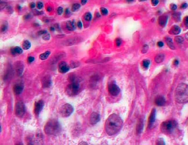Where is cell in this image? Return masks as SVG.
Wrapping results in <instances>:
<instances>
[{
	"mask_svg": "<svg viewBox=\"0 0 188 145\" xmlns=\"http://www.w3.org/2000/svg\"><path fill=\"white\" fill-rule=\"evenodd\" d=\"M123 125L122 119L116 114H112L105 122V131L109 135H114L120 131Z\"/></svg>",
	"mask_w": 188,
	"mask_h": 145,
	"instance_id": "6da1fadb",
	"label": "cell"
},
{
	"mask_svg": "<svg viewBox=\"0 0 188 145\" xmlns=\"http://www.w3.org/2000/svg\"><path fill=\"white\" fill-rule=\"evenodd\" d=\"M175 99L178 103L188 102V86L180 84L177 86L175 92Z\"/></svg>",
	"mask_w": 188,
	"mask_h": 145,
	"instance_id": "7a4b0ae2",
	"label": "cell"
},
{
	"mask_svg": "<svg viewBox=\"0 0 188 145\" xmlns=\"http://www.w3.org/2000/svg\"><path fill=\"white\" fill-rule=\"evenodd\" d=\"M44 130L48 135L56 136L60 133L62 127L58 120L52 119L47 121L44 126Z\"/></svg>",
	"mask_w": 188,
	"mask_h": 145,
	"instance_id": "3957f363",
	"label": "cell"
},
{
	"mask_svg": "<svg viewBox=\"0 0 188 145\" xmlns=\"http://www.w3.org/2000/svg\"><path fill=\"white\" fill-rule=\"evenodd\" d=\"M177 123L174 120H167L161 125V130L165 134H170L176 127Z\"/></svg>",
	"mask_w": 188,
	"mask_h": 145,
	"instance_id": "277c9868",
	"label": "cell"
},
{
	"mask_svg": "<svg viewBox=\"0 0 188 145\" xmlns=\"http://www.w3.org/2000/svg\"><path fill=\"white\" fill-rule=\"evenodd\" d=\"M80 91V85L78 82H72L68 85L66 89V92L69 96L77 95Z\"/></svg>",
	"mask_w": 188,
	"mask_h": 145,
	"instance_id": "5b68a950",
	"label": "cell"
},
{
	"mask_svg": "<svg viewBox=\"0 0 188 145\" xmlns=\"http://www.w3.org/2000/svg\"><path fill=\"white\" fill-rule=\"evenodd\" d=\"M73 111H74L73 107L69 103H66L61 107L60 113L62 115V117H68L72 114Z\"/></svg>",
	"mask_w": 188,
	"mask_h": 145,
	"instance_id": "8992f818",
	"label": "cell"
},
{
	"mask_svg": "<svg viewBox=\"0 0 188 145\" xmlns=\"http://www.w3.org/2000/svg\"><path fill=\"white\" fill-rule=\"evenodd\" d=\"M15 114L19 117H23L26 114V108L24 104L22 102H17L15 104Z\"/></svg>",
	"mask_w": 188,
	"mask_h": 145,
	"instance_id": "52a82bcc",
	"label": "cell"
},
{
	"mask_svg": "<svg viewBox=\"0 0 188 145\" xmlns=\"http://www.w3.org/2000/svg\"><path fill=\"white\" fill-rule=\"evenodd\" d=\"M120 87L115 83L111 82L109 85L108 91L111 96H118L120 93Z\"/></svg>",
	"mask_w": 188,
	"mask_h": 145,
	"instance_id": "ba28073f",
	"label": "cell"
},
{
	"mask_svg": "<svg viewBox=\"0 0 188 145\" xmlns=\"http://www.w3.org/2000/svg\"><path fill=\"white\" fill-rule=\"evenodd\" d=\"M44 107V102L43 100H39L35 103L34 107V113L36 116H39Z\"/></svg>",
	"mask_w": 188,
	"mask_h": 145,
	"instance_id": "9c48e42d",
	"label": "cell"
},
{
	"mask_svg": "<svg viewBox=\"0 0 188 145\" xmlns=\"http://www.w3.org/2000/svg\"><path fill=\"white\" fill-rule=\"evenodd\" d=\"M42 87L44 88L50 87L52 85V78L50 75H46L41 79V80Z\"/></svg>",
	"mask_w": 188,
	"mask_h": 145,
	"instance_id": "30bf717a",
	"label": "cell"
},
{
	"mask_svg": "<svg viewBox=\"0 0 188 145\" xmlns=\"http://www.w3.org/2000/svg\"><path fill=\"white\" fill-rule=\"evenodd\" d=\"M70 70V67L65 62H61L58 66V71L61 74H66Z\"/></svg>",
	"mask_w": 188,
	"mask_h": 145,
	"instance_id": "8fae6325",
	"label": "cell"
},
{
	"mask_svg": "<svg viewBox=\"0 0 188 145\" xmlns=\"http://www.w3.org/2000/svg\"><path fill=\"white\" fill-rule=\"evenodd\" d=\"M100 116L98 113H97L94 112L91 114V117H90V122L91 124H96L100 120Z\"/></svg>",
	"mask_w": 188,
	"mask_h": 145,
	"instance_id": "7c38bea8",
	"label": "cell"
},
{
	"mask_svg": "<svg viewBox=\"0 0 188 145\" xmlns=\"http://www.w3.org/2000/svg\"><path fill=\"white\" fill-rule=\"evenodd\" d=\"M156 109H153L148 119V126L151 128L156 120Z\"/></svg>",
	"mask_w": 188,
	"mask_h": 145,
	"instance_id": "4fadbf2b",
	"label": "cell"
},
{
	"mask_svg": "<svg viewBox=\"0 0 188 145\" xmlns=\"http://www.w3.org/2000/svg\"><path fill=\"white\" fill-rule=\"evenodd\" d=\"M154 102L158 106H163L166 104V100L162 96H159L156 97Z\"/></svg>",
	"mask_w": 188,
	"mask_h": 145,
	"instance_id": "5bb4252c",
	"label": "cell"
},
{
	"mask_svg": "<svg viewBox=\"0 0 188 145\" xmlns=\"http://www.w3.org/2000/svg\"><path fill=\"white\" fill-rule=\"evenodd\" d=\"M14 92L17 95L21 94L24 89V85L22 83H19L14 85Z\"/></svg>",
	"mask_w": 188,
	"mask_h": 145,
	"instance_id": "9a60e30c",
	"label": "cell"
},
{
	"mask_svg": "<svg viewBox=\"0 0 188 145\" xmlns=\"http://www.w3.org/2000/svg\"><path fill=\"white\" fill-rule=\"evenodd\" d=\"M181 28L177 25L173 26L169 31V33L171 35H177L180 33Z\"/></svg>",
	"mask_w": 188,
	"mask_h": 145,
	"instance_id": "2e32d148",
	"label": "cell"
},
{
	"mask_svg": "<svg viewBox=\"0 0 188 145\" xmlns=\"http://www.w3.org/2000/svg\"><path fill=\"white\" fill-rule=\"evenodd\" d=\"M168 19V17L167 16H161L158 18V23L161 26L164 27L167 24V23Z\"/></svg>",
	"mask_w": 188,
	"mask_h": 145,
	"instance_id": "e0dca14e",
	"label": "cell"
},
{
	"mask_svg": "<svg viewBox=\"0 0 188 145\" xmlns=\"http://www.w3.org/2000/svg\"><path fill=\"white\" fill-rule=\"evenodd\" d=\"M80 38H73L71 39H69L66 41V45L67 46H70V45H73L75 44H77L80 42Z\"/></svg>",
	"mask_w": 188,
	"mask_h": 145,
	"instance_id": "ac0fdd59",
	"label": "cell"
},
{
	"mask_svg": "<svg viewBox=\"0 0 188 145\" xmlns=\"http://www.w3.org/2000/svg\"><path fill=\"white\" fill-rule=\"evenodd\" d=\"M16 66V70L19 75H21L23 73L24 70V65L21 62H17L15 64Z\"/></svg>",
	"mask_w": 188,
	"mask_h": 145,
	"instance_id": "d6986e66",
	"label": "cell"
},
{
	"mask_svg": "<svg viewBox=\"0 0 188 145\" xmlns=\"http://www.w3.org/2000/svg\"><path fill=\"white\" fill-rule=\"evenodd\" d=\"M11 53L14 56H16L17 55L21 54L23 53V50L19 47H15L11 49Z\"/></svg>",
	"mask_w": 188,
	"mask_h": 145,
	"instance_id": "ffe728a7",
	"label": "cell"
},
{
	"mask_svg": "<svg viewBox=\"0 0 188 145\" xmlns=\"http://www.w3.org/2000/svg\"><path fill=\"white\" fill-rule=\"evenodd\" d=\"M66 27L69 31H74L76 28V24L74 21H69L66 23Z\"/></svg>",
	"mask_w": 188,
	"mask_h": 145,
	"instance_id": "44dd1931",
	"label": "cell"
},
{
	"mask_svg": "<svg viewBox=\"0 0 188 145\" xmlns=\"http://www.w3.org/2000/svg\"><path fill=\"white\" fill-rule=\"evenodd\" d=\"M164 59V54L161 53L157 54L154 58V60L156 61V63H161L163 61Z\"/></svg>",
	"mask_w": 188,
	"mask_h": 145,
	"instance_id": "7402d4cb",
	"label": "cell"
},
{
	"mask_svg": "<svg viewBox=\"0 0 188 145\" xmlns=\"http://www.w3.org/2000/svg\"><path fill=\"white\" fill-rule=\"evenodd\" d=\"M165 42L166 43L167 46L170 48L171 49H175V47L174 46V43L173 42L172 40L170 38H165Z\"/></svg>",
	"mask_w": 188,
	"mask_h": 145,
	"instance_id": "603a6c76",
	"label": "cell"
},
{
	"mask_svg": "<svg viewBox=\"0 0 188 145\" xmlns=\"http://www.w3.org/2000/svg\"><path fill=\"white\" fill-rule=\"evenodd\" d=\"M65 56V53L64 52H60L59 53H58L55 56L54 55V57L53 58L52 60L53 61V63L57 62L59 60L61 59L62 57Z\"/></svg>",
	"mask_w": 188,
	"mask_h": 145,
	"instance_id": "cb8c5ba5",
	"label": "cell"
},
{
	"mask_svg": "<svg viewBox=\"0 0 188 145\" xmlns=\"http://www.w3.org/2000/svg\"><path fill=\"white\" fill-rule=\"evenodd\" d=\"M31 44L28 40H25L22 43V47L24 50H28L30 48Z\"/></svg>",
	"mask_w": 188,
	"mask_h": 145,
	"instance_id": "d4e9b609",
	"label": "cell"
},
{
	"mask_svg": "<svg viewBox=\"0 0 188 145\" xmlns=\"http://www.w3.org/2000/svg\"><path fill=\"white\" fill-rule=\"evenodd\" d=\"M50 54H51V52L47 51L44 53L40 54V55H39V58L41 60H45L47 59Z\"/></svg>",
	"mask_w": 188,
	"mask_h": 145,
	"instance_id": "484cf974",
	"label": "cell"
},
{
	"mask_svg": "<svg viewBox=\"0 0 188 145\" xmlns=\"http://www.w3.org/2000/svg\"><path fill=\"white\" fill-rule=\"evenodd\" d=\"M181 14L180 12H174L172 14L173 18L174 21L176 22H178L181 19Z\"/></svg>",
	"mask_w": 188,
	"mask_h": 145,
	"instance_id": "4316f807",
	"label": "cell"
},
{
	"mask_svg": "<svg viewBox=\"0 0 188 145\" xmlns=\"http://www.w3.org/2000/svg\"><path fill=\"white\" fill-rule=\"evenodd\" d=\"M142 129H143V123L141 121H140L139 122V123L137 125V133H141Z\"/></svg>",
	"mask_w": 188,
	"mask_h": 145,
	"instance_id": "83f0119b",
	"label": "cell"
},
{
	"mask_svg": "<svg viewBox=\"0 0 188 145\" xmlns=\"http://www.w3.org/2000/svg\"><path fill=\"white\" fill-rule=\"evenodd\" d=\"M80 63L78 61H71L70 62V67L71 68H75V67H78L80 65Z\"/></svg>",
	"mask_w": 188,
	"mask_h": 145,
	"instance_id": "f1b7e54d",
	"label": "cell"
},
{
	"mask_svg": "<svg viewBox=\"0 0 188 145\" xmlns=\"http://www.w3.org/2000/svg\"><path fill=\"white\" fill-rule=\"evenodd\" d=\"M184 40H185L184 38L181 36H177L175 38V41L177 43H183Z\"/></svg>",
	"mask_w": 188,
	"mask_h": 145,
	"instance_id": "f546056e",
	"label": "cell"
},
{
	"mask_svg": "<svg viewBox=\"0 0 188 145\" xmlns=\"http://www.w3.org/2000/svg\"><path fill=\"white\" fill-rule=\"evenodd\" d=\"M81 7V5L79 3H75L73 5L72 8V10L73 11L75 12L76 11L78 10Z\"/></svg>",
	"mask_w": 188,
	"mask_h": 145,
	"instance_id": "4dcf8cb0",
	"label": "cell"
},
{
	"mask_svg": "<svg viewBox=\"0 0 188 145\" xmlns=\"http://www.w3.org/2000/svg\"><path fill=\"white\" fill-rule=\"evenodd\" d=\"M142 64L143 67H145V69H147L149 67V66L150 61L149 60H144L142 61Z\"/></svg>",
	"mask_w": 188,
	"mask_h": 145,
	"instance_id": "1f68e13d",
	"label": "cell"
},
{
	"mask_svg": "<svg viewBox=\"0 0 188 145\" xmlns=\"http://www.w3.org/2000/svg\"><path fill=\"white\" fill-rule=\"evenodd\" d=\"M8 23L7 22H4L3 24L1 25V32H4L7 30Z\"/></svg>",
	"mask_w": 188,
	"mask_h": 145,
	"instance_id": "d6a6232c",
	"label": "cell"
},
{
	"mask_svg": "<svg viewBox=\"0 0 188 145\" xmlns=\"http://www.w3.org/2000/svg\"><path fill=\"white\" fill-rule=\"evenodd\" d=\"M84 19L87 21H91L92 18V14H91L90 12H87L84 15Z\"/></svg>",
	"mask_w": 188,
	"mask_h": 145,
	"instance_id": "836d02e7",
	"label": "cell"
},
{
	"mask_svg": "<svg viewBox=\"0 0 188 145\" xmlns=\"http://www.w3.org/2000/svg\"><path fill=\"white\" fill-rule=\"evenodd\" d=\"M100 10H101L102 14L104 15V16H106V15L108 14V10L105 8L102 7Z\"/></svg>",
	"mask_w": 188,
	"mask_h": 145,
	"instance_id": "e575fe53",
	"label": "cell"
},
{
	"mask_svg": "<svg viewBox=\"0 0 188 145\" xmlns=\"http://www.w3.org/2000/svg\"><path fill=\"white\" fill-rule=\"evenodd\" d=\"M156 145H165V143L162 138H158L156 140Z\"/></svg>",
	"mask_w": 188,
	"mask_h": 145,
	"instance_id": "d590c367",
	"label": "cell"
},
{
	"mask_svg": "<svg viewBox=\"0 0 188 145\" xmlns=\"http://www.w3.org/2000/svg\"><path fill=\"white\" fill-rule=\"evenodd\" d=\"M50 37H51L50 34H48V33H47L43 35V39L44 40H50Z\"/></svg>",
	"mask_w": 188,
	"mask_h": 145,
	"instance_id": "8d00e7d4",
	"label": "cell"
},
{
	"mask_svg": "<svg viewBox=\"0 0 188 145\" xmlns=\"http://www.w3.org/2000/svg\"><path fill=\"white\" fill-rule=\"evenodd\" d=\"M183 23L185 24V26L188 28V16H185L183 19Z\"/></svg>",
	"mask_w": 188,
	"mask_h": 145,
	"instance_id": "74e56055",
	"label": "cell"
},
{
	"mask_svg": "<svg viewBox=\"0 0 188 145\" xmlns=\"http://www.w3.org/2000/svg\"><path fill=\"white\" fill-rule=\"evenodd\" d=\"M148 49V46L146 45H144V46L142 47V50H141V52L142 53H145L147 52V50Z\"/></svg>",
	"mask_w": 188,
	"mask_h": 145,
	"instance_id": "f35d334b",
	"label": "cell"
},
{
	"mask_svg": "<svg viewBox=\"0 0 188 145\" xmlns=\"http://www.w3.org/2000/svg\"><path fill=\"white\" fill-rule=\"evenodd\" d=\"M170 9L173 11H175L177 9V5L175 4H171L170 5Z\"/></svg>",
	"mask_w": 188,
	"mask_h": 145,
	"instance_id": "ab89813d",
	"label": "cell"
},
{
	"mask_svg": "<svg viewBox=\"0 0 188 145\" xmlns=\"http://www.w3.org/2000/svg\"><path fill=\"white\" fill-rule=\"evenodd\" d=\"M122 41L121 40V39L120 38H117L116 40V45L117 47H120L121 45H122Z\"/></svg>",
	"mask_w": 188,
	"mask_h": 145,
	"instance_id": "60d3db41",
	"label": "cell"
},
{
	"mask_svg": "<svg viewBox=\"0 0 188 145\" xmlns=\"http://www.w3.org/2000/svg\"><path fill=\"white\" fill-rule=\"evenodd\" d=\"M71 14H70V11L68 9H66L65 11V17L67 18V17H68L69 16H70V15Z\"/></svg>",
	"mask_w": 188,
	"mask_h": 145,
	"instance_id": "b9f144b4",
	"label": "cell"
},
{
	"mask_svg": "<svg viewBox=\"0 0 188 145\" xmlns=\"http://www.w3.org/2000/svg\"><path fill=\"white\" fill-rule=\"evenodd\" d=\"M35 60V57L32 56H30L28 58V62L29 63H31Z\"/></svg>",
	"mask_w": 188,
	"mask_h": 145,
	"instance_id": "7bdbcfd3",
	"label": "cell"
},
{
	"mask_svg": "<svg viewBox=\"0 0 188 145\" xmlns=\"http://www.w3.org/2000/svg\"><path fill=\"white\" fill-rule=\"evenodd\" d=\"M151 3L153 6H156L159 3V0H151Z\"/></svg>",
	"mask_w": 188,
	"mask_h": 145,
	"instance_id": "ee69618b",
	"label": "cell"
},
{
	"mask_svg": "<svg viewBox=\"0 0 188 145\" xmlns=\"http://www.w3.org/2000/svg\"><path fill=\"white\" fill-rule=\"evenodd\" d=\"M57 12H58V14L61 15L63 13V8L61 7L58 8V10H57Z\"/></svg>",
	"mask_w": 188,
	"mask_h": 145,
	"instance_id": "f6af8a7d",
	"label": "cell"
},
{
	"mask_svg": "<svg viewBox=\"0 0 188 145\" xmlns=\"http://www.w3.org/2000/svg\"><path fill=\"white\" fill-rule=\"evenodd\" d=\"M187 7H188V4L187 3H183L180 6V8L182 9H185Z\"/></svg>",
	"mask_w": 188,
	"mask_h": 145,
	"instance_id": "bcb514c9",
	"label": "cell"
},
{
	"mask_svg": "<svg viewBox=\"0 0 188 145\" xmlns=\"http://www.w3.org/2000/svg\"><path fill=\"white\" fill-rule=\"evenodd\" d=\"M46 33H47V31L46 30H41L38 32V34L39 36H41V35H44V34H45Z\"/></svg>",
	"mask_w": 188,
	"mask_h": 145,
	"instance_id": "7dc6e473",
	"label": "cell"
},
{
	"mask_svg": "<svg viewBox=\"0 0 188 145\" xmlns=\"http://www.w3.org/2000/svg\"><path fill=\"white\" fill-rule=\"evenodd\" d=\"M43 7V3L42 2H39L37 3V8L38 9H41Z\"/></svg>",
	"mask_w": 188,
	"mask_h": 145,
	"instance_id": "c3c4849f",
	"label": "cell"
},
{
	"mask_svg": "<svg viewBox=\"0 0 188 145\" xmlns=\"http://www.w3.org/2000/svg\"><path fill=\"white\" fill-rule=\"evenodd\" d=\"M31 17V14H26L24 16V19H26V20H27V19H29Z\"/></svg>",
	"mask_w": 188,
	"mask_h": 145,
	"instance_id": "681fc988",
	"label": "cell"
},
{
	"mask_svg": "<svg viewBox=\"0 0 188 145\" xmlns=\"http://www.w3.org/2000/svg\"><path fill=\"white\" fill-rule=\"evenodd\" d=\"M77 26H78V27L79 28H82V22L81 21H79L78 22H77Z\"/></svg>",
	"mask_w": 188,
	"mask_h": 145,
	"instance_id": "f907efd6",
	"label": "cell"
},
{
	"mask_svg": "<svg viewBox=\"0 0 188 145\" xmlns=\"http://www.w3.org/2000/svg\"><path fill=\"white\" fill-rule=\"evenodd\" d=\"M164 45V43L162 41H159L158 43H157V46L159 47H162Z\"/></svg>",
	"mask_w": 188,
	"mask_h": 145,
	"instance_id": "816d5d0a",
	"label": "cell"
},
{
	"mask_svg": "<svg viewBox=\"0 0 188 145\" xmlns=\"http://www.w3.org/2000/svg\"><path fill=\"white\" fill-rule=\"evenodd\" d=\"M178 64H179V62H178V60H174L173 64H174L175 66H177V65H178Z\"/></svg>",
	"mask_w": 188,
	"mask_h": 145,
	"instance_id": "f5cc1de1",
	"label": "cell"
},
{
	"mask_svg": "<svg viewBox=\"0 0 188 145\" xmlns=\"http://www.w3.org/2000/svg\"><path fill=\"white\" fill-rule=\"evenodd\" d=\"M35 6H36V4H35V3L34 2H32L30 4V7L31 8H32V9H33L35 7Z\"/></svg>",
	"mask_w": 188,
	"mask_h": 145,
	"instance_id": "db71d44e",
	"label": "cell"
},
{
	"mask_svg": "<svg viewBox=\"0 0 188 145\" xmlns=\"http://www.w3.org/2000/svg\"><path fill=\"white\" fill-rule=\"evenodd\" d=\"M88 0H81V4L82 5H85L87 3Z\"/></svg>",
	"mask_w": 188,
	"mask_h": 145,
	"instance_id": "11a10c76",
	"label": "cell"
},
{
	"mask_svg": "<svg viewBox=\"0 0 188 145\" xmlns=\"http://www.w3.org/2000/svg\"><path fill=\"white\" fill-rule=\"evenodd\" d=\"M47 11H48V12H50V11L52 10V7H48L47 8Z\"/></svg>",
	"mask_w": 188,
	"mask_h": 145,
	"instance_id": "9f6ffc18",
	"label": "cell"
},
{
	"mask_svg": "<svg viewBox=\"0 0 188 145\" xmlns=\"http://www.w3.org/2000/svg\"><path fill=\"white\" fill-rule=\"evenodd\" d=\"M185 39H186L188 41V32H187L185 34Z\"/></svg>",
	"mask_w": 188,
	"mask_h": 145,
	"instance_id": "6f0895ef",
	"label": "cell"
},
{
	"mask_svg": "<svg viewBox=\"0 0 188 145\" xmlns=\"http://www.w3.org/2000/svg\"><path fill=\"white\" fill-rule=\"evenodd\" d=\"M79 145H87V143L86 142H81L79 144Z\"/></svg>",
	"mask_w": 188,
	"mask_h": 145,
	"instance_id": "680465c9",
	"label": "cell"
},
{
	"mask_svg": "<svg viewBox=\"0 0 188 145\" xmlns=\"http://www.w3.org/2000/svg\"><path fill=\"white\" fill-rule=\"evenodd\" d=\"M50 30H51L52 31H54V30H55L54 27H50Z\"/></svg>",
	"mask_w": 188,
	"mask_h": 145,
	"instance_id": "91938a15",
	"label": "cell"
},
{
	"mask_svg": "<svg viewBox=\"0 0 188 145\" xmlns=\"http://www.w3.org/2000/svg\"><path fill=\"white\" fill-rule=\"evenodd\" d=\"M134 0H127V1L128 2H133Z\"/></svg>",
	"mask_w": 188,
	"mask_h": 145,
	"instance_id": "94428289",
	"label": "cell"
},
{
	"mask_svg": "<svg viewBox=\"0 0 188 145\" xmlns=\"http://www.w3.org/2000/svg\"><path fill=\"white\" fill-rule=\"evenodd\" d=\"M139 1H140V2H144V1H147V0H138Z\"/></svg>",
	"mask_w": 188,
	"mask_h": 145,
	"instance_id": "6125c7cd",
	"label": "cell"
},
{
	"mask_svg": "<svg viewBox=\"0 0 188 145\" xmlns=\"http://www.w3.org/2000/svg\"><path fill=\"white\" fill-rule=\"evenodd\" d=\"M21 7H20V6H19V5H18V10H20V9H21Z\"/></svg>",
	"mask_w": 188,
	"mask_h": 145,
	"instance_id": "be15d7a7",
	"label": "cell"
},
{
	"mask_svg": "<svg viewBox=\"0 0 188 145\" xmlns=\"http://www.w3.org/2000/svg\"><path fill=\"white\" fill-rule=\"evenodd\" d=\"M1 131H2V127H1V125L0 126V132H1Z\"/></svg>",
	"mask_w": 188,
	"mask_h": 145,
	"instance_id": "e7e4bbea",
	"label": "cell"
}]
</instances>
